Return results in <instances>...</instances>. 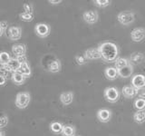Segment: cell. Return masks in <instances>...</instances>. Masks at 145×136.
Segmentation results:
<instances>
[{
  "mask_svg": "<svg viewBox=\"0 0 145 136\" xmlns=\"http://www.w3.org/2000/svg\"><path fill=\"white\" fill-rule=\"evenodd\" d=\"M16 58L17 59V61L19 62L20 63H26V56H16Z\"/></svg>",
  "mask_w": 145,
  "mask_h": 136,
  "instance_id": "35",
  "label": "cell"
},
{
  "mask_svg": "<svg viewBox=\"0 0 145 136\" xmlns=\"http://www.w3.org/2000/svg\"><path fill=\"white\" fill-rule=\"evenodd\" d=\"M104 98L109 103H116L120 99V92L117 87L110 86L104 90Z\"/></svg>",
  "mask_w": 145,
  "mask_h": 136,
  "instance_id": "3",
  "label": "cell"
},
{
  "mask_svg": "<svg viewBox=\"0 0 145 136\" xmlns=\"http://www.w3.org/2000/svg\"><path fill=\"white\" fill-rule=\"evenodd\" d=\"M131 38L133 42L139 43L145 38V28L143 27H136L131 32Z\"/></svg>",
  "mask_w": 145,
  "mask_h": 136,
  "instance_id": "8",
  "label": "cell"
},
{
  "mask_svg": "<svg viewBox=\"0 0 145 136\" xmlns=\"http://www.w3.org/2000/svg\"><path fill=\"white\" fill-rule=\"evenodd\" d=\"M93 3L95 4V6H97L99 7H106L109 5H111L110 0H93Z\"/></svg>",
  "mask_w": 145,
  "mask_h": 136,
  "instance_id": "30",
  "label": "cell"
},
{
  "mask_svg": "<svg viewBox=\"0 0 145 136\" xmlns=\"http://www.w3.org/2000/svg\"><path fill=\"white\" fill-rule=\"evenodd\" d=\"M138 93H139V90L136 89L135 87H133V85H125L122 87L121 89V94L123 95L124 97L126 98H134L138 95Z\"/></svg>",
  "mask_w": 145,
  "mask_h": 136,
  "instance_id": "11",
  "label": "cell"
},
{
  "mask_svg": "<svg viewBox=\"0 0 145 136\" xmlns=\"http://www.w3.org/2000/svg\"><path fill=\"white\" fill-rule=\"evenodd\" d=\"M63 136H74L75 127L72 125H63V131L61 133Z\"/></svg>",
  "mask_w": 145,
  "mask_h": 136,
  "instance_id": "25",
  "label": "cell"
},
{
  "mask_svg": "<svg viewBox=\"0 0 145 136\" xmlns=\"http://www.w3.org/2000/svg\"><path fill=\"white\" fill-rule=\"evenodd\" d=\"M133 121L136 124H142L145 122V110L137 111L133 114Z\"/></svg>",
  "mask_w": 145,
  "mask_h": 136,
  "instance_id": "23",
  "label": "cell"
},
{
  "mask_svg": "<svg viewBox=\"0 0 145 136\" xmlns=\"http://www.w3.org/2000/svg\"><path fill=\"white\" fill-rule=\"evenodd\" d=\"M134 108L137 111H142L145 110V99L142 98H137L133 103Z\"/></svg>",
  "mask_w": 145,
  "mask_h": 136,
  "instance_id": "26",
  "label": "cell"
},
{
  "mask_svg": "<svg viewBox=\"0 0 145 136\" xmlns=\"http://www.w3.org/2000/svg\"><path fill=\"white\" fill-rule=\"evenodd\" d=\"M138 96L140 98H142V99H145V86L142 88H140L139 90V93H138Z\"/></svg>",
  "mask_w": 145,
  "mask_h": 136,
  "instance_id": "34",
  "label": "cell"
},
{
  "mask_svg": "<svg viewBox=\"0 0 145 136\" xmlns=\"http://www.w3.org/2000/svg\"><path fill=\"white\" fill-rule=\"evenodd\" d=\"M19 17L21 18V20L25 21V22H31L34 19V14H29V13H25L23 12L19 14Z\"/></svg>",
  "mask_w": 145,
  "mask_h": 136,
  "instance_id": "29",
  "label": "cell"
},
{
  "mask_svg": "<svg viewBox=\"0 0 145 136\" xmlns=\"http://www.w3.org/2000/svg\"><path fill=\"white\" fill-rule=\"evenodd\" d=\"M12 75H13V73L8 71L7 65H3V63H0V75H3L5 77H7V78H8V77L11 78Z\"/></svg>",
  "mask_w": 145,
  "mask_h": 136,
  "instance_id": "28",
  "label": "cell"
},
{
  "mask_svg": "<svg viewBox=\"0 0 145 136\" xmlns=\"http://www.w3.org/2000/svg\"><path fill=\"white\" fill-rule=\"evenodd\" d=\"M97 119L101 122H103V124H106V122H109L111 120L112 117V112L111 110H109L107 108H102L98 110L97 112Z\"/></svg>",
  "mask_w": 145,
  "mask_h": 136,
  "instance_id": "10",
  "label": "cell"
},
{
  "mask_svg": "<svg viewBox=\"0 0 145 136\" xmlns=\"http://www.w3.org/2000/svg\"><path fill=\"white\" fill-rule=\"evenodd\" d=\"M50 31H51V28H50V26L47 24H45V23H38V24H36L35 27V34L41 38L47 37L50 35Z\"/></svg>",
  "mask_w": 145,
  "mask_h": 136,
  "instance_id": "5",
  "label": "cell"
},
{
  "mask_svg": "<svg viewBox=\"0 0 145 136\" xmlns=\"http://www.w3.org/2000/svg\"><path fill=\"white\" fill-rule=\"evenodd\" d=\"M11 56L6 51H2L0 52V63H3V65H7L8 62L11 60Z\"/></svg>",
  "mask_w": 145,
  "mask_h": 136,
  "instance_id": "27",
  "label": "cell"
},
{
  "mask_svg": "<svg viewBox=\"0 0 145 136\" xmlns=\"http://www.w3.org/2000/svg\"><path fill=\"white\" fill-rule=\"evenodd\" d=\"M117 19L122 26H130L135 20V14L133 11H122L117 16Z\"/></svg>",
  "mask_w": 145,
  "mask_h": 136,
  "instance_id": "2",
  "label": "cell"
},
{
  "mask_svg": "<svg viewBox=\"0 0 145 136\" xmlns=\"http://www.w3.org/2000/svg\"><path fill=\"white\" fill-rule=\"evenodd\" d=\"M133 73V65L130 63L128 65L123 67L122 69L118 70V75L121 78H129Z\"/></svg>",
  "mask_w": 145,
  "mask_h": 136,
  "instance_id": "15",
  "label": "cell"
},
{
  "mask_svg": "<svg viewBox=\"0 0 145 136\" xmlns=\"http://www.w3.org/2000/svg\"><path fill=\"white\" fill-rule=\"evenodd\" d=\"M84 57L86 58V60H96V59H102V56L100 54V51L98 47H91L85 50V52L84 54Z\"/></svg>",
  "mask_w": 145,
  "mask_h": 136,
  "instance_id": "9",
  "label": "cell"
},
{
  "mask_svg": "<svg viewBox=\"0 0 145 136\" xmlns=\"http://www.w3.org/2000/svg\"><path fill=\"white\" fill-rule=\"evenodd\" d=\"M83 19L85 23H87L88 25H93L95 23H97L99 19V15L97 11L90 10V11H85L83 14Z\"/></svg>",
  "mask_w": 145,
  "mask_h": 136,
  "instance_id": "7",
  "label": "cell"
},
{
  "mask_svg": "<svg viewBox=\"0 0 145 136\" xmlns=\"http://www.w3.org/2000/svg\"><path fill=\"white\" fill-rule=\"evenodd\" d=\"M61 62L59 59H54L51 62L48 63L47 65V70L51 73H58L61 71Z\"/></svg>",
  "mask_w": 145,
  "mask_h": 136,
  "instance_id": "17",
  "label": "cell"
},
{
  "mask_svg": "<svg viewBox=\"0 0 145 136\" xmlns=\"http://www.w3.org/2000/svg\"><path fill=\"white\" fill-rule=\"evenodd\" d=\"M48 2L50 4H52V5H58V4L62 3V0H56V1H53V0H49Z\"/></svg>",
  "mask_w": 145,
  "mask_h": 136,
  "instance_id": "37",
  "label": "cell"
},
{
  "mask_svg": "<svg viewBox=\"0 0 145 136\" xmlns=\"http://www.w3.org/2000/svg\"><path fill=\"white\" fill-rule=\"evenodd\" d=\"M8 124V117L6 114H0V129L6 127Z\"/></svg>",
  "mask_w": 145,
  "mask_h": 136,
  "instance_id": "32",
  "label": "cell"
},
{
  "mask_svg": "<svg viewBox=\"0 0 145 136\" xmlns=\"http://www.w3.org/2000/svg\"><path fill=\"white\" fill-rule=\"evenodd\" d=\"M12 53L16 56H25L26 53V46L24 44H14L12 46Z\"/></svg>",
  "mask_w": 145,
  "mask_h": 136,
  "instance_id": "13",
  "label": "cell"
},
{
  "mask_svg": "<svg viewBox=\"0 0 145 136\" xmlns=\"http://www.w3.org/2000/svg\"><path fill=\"white\" fill-rule=\"evenodd\" d=\"M74 58H75L76 63L79 65H84L87 63V60H86V58L84 57V54H76Z\"/></svg>",
  "mask_w": 145,
  "mask_h": 136,
  "instance_id": "31",
  "label": "cell"
},
{
  "mask_svg": "<svg viewBox=\"0 0 145 136\" xmlns=\"http://www.w3.org/2000/svg\"><path fill=\"white\" fill-rule=\"evenodd\" d=\"M23 8H24V12L25 13H29V14H34V10H33V6L29 3H25L23 6Z\"/></svg>",
  "mask_w": 145,
  "mask_h": 136,
  "instance_id": "33",
  "label": "cell"
},
{
  "mask_svg": "<svg viewBox=\"0 0 145 136\" xmlns=\"http://www.w3.org/2000/svg\"><path fill=\"white\" fill-rule=\"evenodd\" d=\"M74 136H81V135H76V134H75V135H74Z\"/></svg>",
  "mask_w": 145,
  "mask_h": 136,
  "instance_id": "40",
  "label": "cell"
},
{
  "mask_svg": "<svg viewBox=\"0 0 145 136\" xmlns=\"http://www.w3.org/2000/svg\"><path fill=\"white\" fill-rule=\"evenodd\" d=\"M17 72H19L21 75H24L25 78H27V77H30L31 76V74H32V72H31V68L29 66V65L26 63H21L19 68H18V70Z\"/></svg>",
  "mask_w": 145,
  "mask_h": 136,
  "instance_id": "20",
  "label": "cell"
},
{
  "mask_svg": "<svg viewBox=\"0 0 145 136\" xmlns=\"http://www.w3.org/2000/svg\"><path fill=\"white\" fill-rule=\"evenodd\" d=\"M143 59H144V56H143L142 53L134 52L131 54L129 61L133 65H140V63H142V62L143 61Z\"/></svg>",
  "mask_w": 145,
  "mask_h": 136,
  "instance_id": "18",
  "label": "cell"
},
{
  "mask_svg": "<svg viewBox=\"0 0 145 136\" xmlns=\"http://www.w3.org/2000/svg\"><path fill=\"white\" fill-rule=\"evenodd\" d=\"M4 32H5V30L3 29V27L1 26V25H0V37H1V36L3 35Z\"/></svg>",
  "mask_w": 145,
  "mask_h": 136,
  "instance_id": "38",
  "label": "cell"
},
{
  "mask_svg": "<svg viewBox=\"0 0 145 136\" xmlns=\"http://www.w3.org/2000/svg\"><path fill=\"white\" fill-rule=\"evenodd\" d=\"M21 63L17 61V59L16 57H12L11 60L8 62V63L7 65V67L8 71H10L11 73H15V72H17L18 68H19Z\"/></svg>",
  "mask_w": 145,
  "mask_h": 136,
  "instance_id": "21",
  "label": "cell"
},
{
  "mask_svg": "<svg viewBox=\"0 0 145 136\" xmlns=\"http://www.w3.org/2000/svg\"><path fill=\"white\" fill-rule=\"evenodd\" d=\"M129 63H130L129 59H126V58H123V57H118L117 60L114 62V67L118 71V70L122 69L123 67L127 66Z\"/></svg>",
  "mask_w": 145,
  "mask_h": 136,
  "instance_id": "22",
  "label": "cell"
},
{
  "mask_svg": "<svg viewBox=\"0 0 145 136\" xmlns=\"http://www.w3.org/2000/svg\"><path fill=\"white\" fill-rule=\"evenodd\" d=\"M63 128V125L59 122H51V124H50V130L56 134L62 133Z\"/></svg>",
  "mask_w": 145,
  "mask_h": 136,
  "instance_id": "24",
  "label": "cell"
},
{
  "mask_svg": "<svg viewBox=\"0 0 145 136\" xmlns=\"http://www.w3.org/2000/svg\"><path fill=\"white\" fill-rule=\"evenodd\" d=\"M0 136H6V134H5V131H1V130H0Z\"/></svg>",
  "mask_w": 145,
  "mask_h": 136,
  "instance_id": "39",
  "label": "cell"
},
{
  "mask_svg": "<svg viewBox=\"0 0 145 136\" xmlns=\"http://www.w3.org/2000/svg\"><path fill=\"white\" fill-rule=\"evenodd\" d=\"M104 75L105 77L110 81H113L115 80L119 75H118V71L115 67H112V66H109L106 67L105 70H104Z\"/></svg>",
  "mask_w": 145,
  "mask_h": 136,
  "instance_id": "16",
  "label": "cell"
},
{
  "mask_svg": "<svg viewBox=\"0 0 145 136\" xmlns=\"http://www.w3.org/2000/svg\"><path fill=\"white\" fill-rule=\"evenodd\" d=\"M25 79H26L25 77L23 75H21L19 72L13 73L12 77H11V80L13 81V83L16 85H22L23 84H25Z\"/></svg>",
  "mask_w": 145,
  "mask_h": 136,
  "instance_id": "19",
  "label": "cell"
},
{
  "mask_svg": "<svg viewBox=\"0 0 145 136\" xmlns=\"http://www.w3.org/2000/svg\"><path fill=\"white\" fill-rule=\"evenodd\" d=\"M31 101V95L27 92L18 93L16 97V105L19 109H25L28 106Z\"/></svg>",
  "mask_w": 145,
  "mask_h": 136,
  "instance_id": "4",
  "label": "cell"
},
{
  "mask_svg": "<svg viewBox=\"0 0 145 136\" xmlns=\"http://www.w3.org/2000/svg\"><path fill=\"white\" fill-rule=\"evenodd\" d=\"M7 32V36L13 41H16L21 38L22 35V29L19 26H10L8 27Z\"/></svg>",
  "mask_w": 145,
  "mask_h": 136,
  "instance_id": "6",
  "label": "cell"
},
{
  "mask_svg": "<svg viewBox=\"0 0 145 136\" xmlns=\"http://www.w3.org/2000/svg\"><path fill=\"white\" fill-rule=\"evenodd\" d=\"M131 85L136 89L140 90L145 86V75H135L131 78Z\"/></svg>",
  "mask_w": 145,
  "mask_h": 136,
  "instance_id": "12",
  "label": "cell"
},
{
  "mask_svg": "<svg viewBox=\"0 0 145 136\" xmlns=\"http://www.w3.org/2000/svg\"><path fill=\"white\" fill-rule=\"evenodd\" d=\"M98 49L102 56V59L107 63L115 62L119 57V47L113 42L106 41L100 44Z\"/></svg>",
  "mask_w": 145,
  "mask_h": 136,
  "instance_id": "1",
  "label": "cell"
},
{
  "mask_svg": "<svg viewBox=\"0 0 145 136\" xmlns=\"http://www.w3.org/2000/svg\"><path fill=\"white\" fill-rule=\"evenodd\" d=\"M7 80V77H5L3 75H0V86H3V85L6 84Z\"/></svg>",
  "mask_w": 145,
  "mask_h": 136,
  "instance_id": "36",
  "label": "cell"
},
{
  "mask_svg": "<svg viewBox=\"0 0 145 136\" xmlns=\"http://www.w3.org/2000/svg\"><path fill=\"white\" fill-rule=\"evenodd\" d=\"M74 94L72 92H65L60 94V101L63 105H69L74 101Z\"/></svg>",
  "mask_w": 145,
  "mask_h": 136,
  "instance_id": "14",
  "label": "cell"
}]
</instances>
